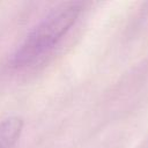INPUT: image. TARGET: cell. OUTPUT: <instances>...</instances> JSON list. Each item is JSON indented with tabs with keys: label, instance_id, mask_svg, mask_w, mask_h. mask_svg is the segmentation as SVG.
Here are the masks:
<instances>
[{
	"label": "cell",
	"instance_id": "6da1fadb",
	"mask_svg": "<svg viewBox=\"0 0 148 148\" xmlns=\"http://www.w3.org/2000/svg\"><path fill=\"white\" fill-rule=\"evenodd\" d=\"M80 1L64 2L46 15L25 37L12 57V65L22 68L47 54L68 32L82 12Z\"/></svg>",
	"mask_w": 148,
	"mask_h": 148
},
{
	"label": "cell",
	"instance_id": "7a4b0ae2",
	"mask_svg": "<svg viewBox=\"0 0 148 148\" xmlns=\"http://www.w3.org/2000/svg\"><path fill=\"white\" fill-rule=\"evenodd\" d=\"M23 119L18 116H10L0 121V148H12L23 131Z\"/></svg>",
	"mask_w": 148,
	"mask_h": 148
}]
</instances>
